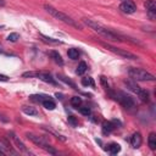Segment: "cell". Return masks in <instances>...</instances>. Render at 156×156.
<instances>
[{"mask_svg":"<svg viewBox=\"0 0 156 156\" xmlns=\"http://www.w3.org/2000/svg\"><path fill=\"white\" fill-rule=\"evenodd\" d=\"M26 136H27V139H29L30 141H33L35 145H38V146H40L41 149H44L45 151H48L49 154H52V155L56 154V150H55L51 145H49L48 141H46L43 136L35 135V134H33V133H26Z\"/></svg>","mask_w":156,"mask_h":156,"instance_id":"277c9868","label":"cell"},{"mask_svg":"<svg viewBox=\"0 0 156 156\" xmlns=\"http://www.w3.org/2000/svg\"><path fill=\"white\" fill-rule=\"evenodd\" d=\"M115 99L124 107V108H128V110H132L133 107H135V101L134 99L128 95L127 93L124 91H117L116 95H115Z\"/></svg>","mask_w":156,"mask_h":156,"instance_id":"8992f818","label":"cell"},{"mask_svg":"<svg viewBox=\"0 0 156 156\" xmlns=\"http://www.w3.org/2000/svg\"><path fill=\"white\" fill-rule=\"evenodd\" d=\"M71 105L76 108H78L80 105H82V99L79 96H72L71 98Z\"/></svg>","mask_w":156,"mask_h":156,"instance_id":"d4e9b609","label":"cell"},{"mask_svg":"<svg viewBox=\"0 0 156 156\" xmlns=\"http://www.w3.org/2000/svg\"><path fill=\"white\" fill-rule=\"evenodd\" d=\"M100 44H101L105 49H107L108 51H111V52H113V54H116V55H118V56H121V57H124V58H128V60H136V58H138L136 55H134L133 52L127 51V50H124V49L116 48V46H113V45H111V44H107V43H100Z\"/></svg>","mask_w":156,"mask_h":156,"instance_id":"5b68a950","label":"cell"},{"mask_svg":"<svg viewBox=\"0 0 156 156\" xmlns=\"http://www.w3.org/2000/svg\"><path fill=\"white\" fill-rule=\"evenodd\" d=\"M37 78H39L40 80H43V82H45L48 84L57 85V82L55 80V78L50 73H46V72H37Z\"/></svg>","mask_w":156,"mask_h":156,"instance_id":"30bf717a","label":"cell"},{"mask_svg":"<svg viewBox=\"0 0 156 156\" xmlns=\"http://www.w3.org/2000/svg\"><path fill=\"white\" fill-rule=\"evenodd\" d=\"M44 9H45L46 12H48L49 15H51L54 18H56V20H58V21L66 23V24H69V26H72V27H74V28H77V29H82V26L78 24L73 18H71L68 15L61 12L60 10L55 9L54 6H51V5H49V4H45V5H44Z\"/></svg>","mask_w":156,"mask_h":156,"instance_id":"7a4b0ae2","label":"cell"},{"mask_svg":"<svg viewBox=\"0 0 156 156\" xmlns=\"http://www.w3.org/2000/svg\"><path fill=\"white\" fill-rule=\"evenodd\" d=\"M22 111H23V113H26L28 116H38V110L32 106H23Z\"/></svg>","mask_w":156,"mask_h":156,"instance_id":"ac0fdd59","label":"cell"},{"mask_svg":"<svg viewBox=\"0 0 156 156\" xmlns=\"http://www.w3.org/2000/svg\"><path fill=\"white\" fill-rule=\"evenodd\" d=\"M46 98H49V96H48V95H41V94H40V95H32V96H30V100H33V101H35V102H40V104H41V102H43V100H45Z\"/></svg>","mask_w":156,"mask_h":156,"instance_id":"4316f807","label":"cell"},{"mask_svg":"<svg viewBox=\"0 0 156 156\" xmlns=\"http://www.w3.org/2000/svg\"><path fill=\"white\" fill-rule=\"evenodd\" d=\"M147 144H149V147L151 150H156V134L155 133H150L149 134Z\"/></svg>","mask_w":156,"mask_h":156,"instance_id":"d6986e66","label":"cell"},{"mask_svg":"<svg viewBox=\"0 0 156 156\" xmlns=\"http://www.w3.org/2000/svg\"><path fill=\"white\" fill-rule=\"evenodd\" d=\"M87 68H88L87 63L82 61V62H79V65H78V67H77V69H76V73H77L78 76H82V74H84V73H85Z\"/></svg>","mask_w":156,"mask_h":156,"instance_id":"7402d4cb","label":"cell"},{"mask_svg":"<svg viewBox=\"0 0 156 156\" xmlns=\"http://www.w3.org/2000/svg\"><path fill=\"white\" fill-rule=\"evenodd\" d=\"M83 22L90 27L94 32H96L98 34L102 35L104 38H106L107 40H112V41H122L123 39H126V35H122L105 26H102L101 23L96 22V21H93V20H89V18H83Z\"/></svg>","mask_w":156,"mask_h":156,"instance_id":"6da1fadb","label":"cell"},{"mask_svg":"<svg viewBox=\"0 0 156 156\" xmlns=\"http://www.w3.org/2000/svg\"><path fill=\"white\" fill-rule=\"evenodd\" d=\"M5 5V0H0V6H4Z\"/></svg>","mask_w":156,"mask_h":156,"instance_id":"836d02e7","label":"cell"},{"mask_svg":"<svg viewBox=\"0 0 156 156\" xmlns=\"http://www.w3.org/2000/svg\"><path fill=\"white\" fill-rule=\"evenodd\" d=\"M9 80V77L5 76V74H0V82H7Z\"/></svg>","mask_w":156,"mask_h":156,"instance_id":"d6a6232c","label":"cell"},{"mask_svg":"<svg viewBox=\"0 0 156 156\" xmlns=\"http://www.w3.org/2000/svg\"><path fill=\"white\" fill-rule=\"evenodd\" d=\"M4 51H2V48H1V45H0V54H2Z\"/></svg>","mask_w":156,"mask_h":156,"instance_id":"e575fe53","label":"cell"},{"mask_svg":"<svg viewBox=\"0 0 156 156\" xmlns=\"http://www.w3.org/2000/svg\"><path fill=\"white\" fill-rule=\"evenodd\" d=\"M144 6L146 9L149 18L151 21H155V18H156V2L154 0H147V1H145Z\"/></svg>","mask_w":156,"mask_h":156,"instance_id":"9c48e42d","label":"cell"},{"mask_svg":"<svg viewBox=\"0 0 156 156\" xmlns=\"http://www.w3.org/2000/svg\"><path fill=\"white\" fill-rule=\"evenodd\" d=\"M136 95H138V98H139L143 102H147V101H149V93H147L145 89H141Z\"/></svg>","mask_w":156,"mask_h":156,"instance_id":"603a6c76","label":"cell"},{"mask_svg":"<svg viewBox=\"0 0 156 156\" xmlns=\"http://www.w3.org/2000/svg\"><path fill=\"white\" fill-rule=\"evenodd\" d=\"M67 121H68V123H69L71 126H73V127H76V126L78 124V122H77V119H76L74 116H69V117L67 118Z\"/></svg>","mask_w":156,"mask_h":156,"instance_id":"f546056e","label":"cell"},{"mask_svg":"<svg viewBox=\"0 0 156 156\" xmlns=\"http://www.w3.org/2000/svg\"><path fill=\"white\" fill-rule=\"evenodd\" d=\"M141 143H143L141 134H140L139 132L134 133V134L132 135V138H130V144H132V146H133L134 149H138V147L141 145Z\"/></svg>","mask_w":156,"mask_h":156,"instance_id":"7c38bea8","label":"cell"},{"mask_svg":"<svg viewBox=\"0 0 156 156\" xmlns=\"http://www.w3.org/2000/svg\"><path fill=\"white\" fill-rule=\"evenodd\" d=\"M9 136L12 139L13 144L16 145V147H17V149H18L21 152H24V154H32V152H30V151L27 149V146L23 144V141H22V140H21V139H20V138H18V136H17V135L13 133V132H10V133H9Z\"/></svg>","mask_w":156,"mask_h":156,"instance_id":"52a82bcc","label":"cell"},{"mask_svg":"<svg viewBox=\"0 0 156 156\" xmlns=\"http://www.w3.org/2000/svg\"><path fill=\"white\" fill-rule=\"evenodd\" d=\"M40 38H41V41H44L46 44H52V45H55V44H62L61 40L54 39V38H50V37H46V35H43V34H40Z\"/></svg>","mask_w":156,"mask_h":156,"instance_id":"e0dca14e","label":"cell"},{"mask_svg":"<svg viewBox=\"0 0 156 156\" xmlns=\"http://www.w3.org/2000/svg\"><path fill=\"white\" fill-rule=\"evenodd\" d=\"M79 112H80L83 116H90V115H91V110H90L88 106H83V107L79 106Z\"/></svg>","mask_w":156,"mask_h":156,"instance_id":"83f0119b","label":"cell"},{"mask_svg":"<svg viewBox=\"0 0 156 156\" xmlns=\"http://www.w3.org/2000/svg\"><path fill=\"white\" fill-rule=\"evenodd\" d=\"M41 105H43V106H44L46 110H54V108L56 107V104H55V101H54L52 99H50V96H49V98H46L45 100H43Z\"/></svg>","mask_w":156,"mask_h":156,"instance_id":"2e32d148","label":"cell"},{"mask_svg":"<svg viewBox=\"0 0 156 156\" xmlns=\"http://www.w3.org/2000/svg\"><path fill=\"white\" fill-rule=\"evenodd\" d=\"M128 74L134 80H140V82H154L155 80V77L151 73L139 67H128Z\"/></svg>","mask_w":156,"mask_h":156,"instance_id":"3957f363","label":"cell"},{"mask_svg":"<svg viewBox=\"0 0 156 156\" xmlns=\"http://www.w3.org/2000/svg\"><path fill=\"white\" fill-rule=\"evenodd\" d=\"M43 129H45V130H48V132H49L50 134H52V135H54V136H56L57 139H61L62 141H65V140H66V138H65L63 135H61V134H58V133H56V132H55L54 129H51V128H49V127H45V126H43Z\"/></svg>","mask_w":156,"mask_h":156,"instance_id":"cb8c5ba5","label":"cell"},{"mask_svg":"<svg viewBox=\"0 0 156 156\" xmlns=\"http://www.w3.org/2000/svg\"><path fill=\"white\" fill-rule=\"evenodd\" d=\"M115 128H116L115 122H113V121H107V122H104V123H102L101 130H102V134H104V135H108L110 133H112V132L115 130Z\"/></svg>","mask_w":156,"mask_h":156,"instance_id":"8fae6325","label":"cell"},{"mask_svg":"<svg viewBox=\"0 0 156 156\" xmlns=\"http://www.w3.org/2000/svg\"><path fill=\"white\" fill-rule=\"evenodd\" d=\"M119 10L127 15H130V13H134L136 11V6L135 4L132 1V0H124L121 5H119Z\"/></svg>","mask_w":156,"mask_h":156,"instance_id":"ba28073f","label":"cell"},{"mask_svg":"<svg viewBox=\"0 0 156 156\" xmlns=\"http://www.w3.org/2000/svg\"><path fill=\"white\" fill-rule=\"evenodd\" d=\"M57 78H58L60 80L65 82L66 84H69V85H71V87H72L73 89H77V88H76V84H74V83H73V82H72L71 79H68L67 77H65V76H62V74H57Z\"/></svg>","mask_w":156,"mask_h":156,"instance_id":"484cf974","label":"cell"},{"mask_svg":"<svg viewBox=\"0 0 156 156\" xmlns=\"http://www.w3.org/2000/svg\"><path fill=\"white\" fill-rule=\"evenodd\" d=\"M22 76L23 77H37V72H24Z\"/></svg>","mask_w":156,"mask_h":156,"instance_id":"1f68e13d","label":"cell"},{"mask_svg":"<svg viewBox=\"0 0 156 156\" xmlns=\"http://www.w3.org/2000/svg\"><path fill=\"white\" fill-rule=\"evenodd\" d=\"M49 56L54 60V62H55V63H57V65H60V66H62V65H63V60H62L61 55L58 54V51L52 50V51H50V52H49Z\"/></svg>","mask_w":156,"mask_h":156,"instance_id":"5bb4252c","label":"cell"},{"mask_svg":"<svg viewBox=\"0 0 156 156\" xmlns=\"http://www.w3.org/2000/svg\"><path fill=\"white\" fill-rule=\"evenodd\" d=\"M67 55H68V57L71 60H77L79 57V51L77 49H74V48H71V49H68Z\"/></svg>","mask_w":156,"mask_h":156,"instance_id":"44dd1931","label":"cell"},{"mask_svg":"<svg viewBox=\"0 0 156 156\" xmlns=\"http://www.w3.org/2000/svg\"><path fill=\"white\" fill-rule=\"evenodd\" d=\"M80 83H82L83 87H95L94 79L91 77H84V78H82Z\"/></svg>","mask_w":156,"mask_h":156,"instance_id":"ffe728a7","label":"cell"},{"mask_svg":"<svg viewBox=\"0 0 156 156\" xmlns=\"http://www.w3.org/2000/svg\"><path fill=\"white\" fill-rule=\"evenodd\" d=\"M100 82H101V84L104 85V88H105V89H107V88H108V83L106 82V77L101 76V77H100Z\"/></svg>","mask_w":156,"mask_h":156,"instance_id":"4dcf8cb0","label":"cell"},{"mask_svg":"<svg viewBox=\"0 0 156 156\" xmlns=\"http://www.w3.org/2000/svg\"><path fill=\"white\" fill-rule=\"evenodd\" d=\"M106 150H107L111 155H116V154H118V152L121 151V146H119V144H117V143H111V144L107 145Z\"/></svg>","mask_w":156,"mask_h":156,"instance_id":"9a60e30c","label":"cell"},{"mask_svg":"<svg viewBox=\"0 0 156 156\" xmlns=\"http://www.w3.org/2000/svg\"><path fill=\"white\" fill-rule=\"evenodd\" d=\"M124 84H126L127 89L130 90V91H133L134 94H138V93L141 90V88H140L135 82H133V80H124Z\"/></svg>","mask_w":156,"mask_h":156,"instance_id":"4fadbf2b","label":"cell"},{"mask_svg":"<svg viewBox=\"0 0 156 156\" xmlns=\"http://www.w3.org/2000/svg\"><path fill=\"white\" fill-rule=\"evenodd\" d=\"M18 39H20V35H18L17 33H10V34L7 35V40H9V41L15 43V41H17Z\"/></svg>","mask_w":156,"mask_h":156,"instance_id":"f1b7e54d","label":"cell"}]
</instances>
